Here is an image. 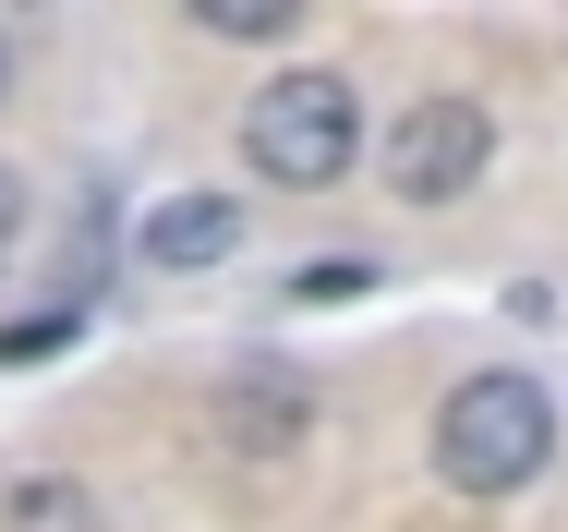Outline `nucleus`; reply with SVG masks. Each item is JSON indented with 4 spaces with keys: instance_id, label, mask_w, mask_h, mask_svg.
I'll return each mask as SVG.
<instances>
[{
    "instance_id": "f257e3e1",
    "label": "nucleus",
    "mask_w": 568,
    "mask_h": 532,
    "mask_svg": "<svg viewBox=\"0 0 568 532\" xmlns=\"http://www.w3.org/2000/svg\"><path fill=\"white\" fill-rule=\"evenodd\" d=\"M545 460H557V400L532 375H459L448 388V412H436L448 496H520Z\"/></svg>"
},
{
    "instance_id": "f03ea898",
    "label": "nucleus",
    "mask_w": 568,
    "mask_h": 532,
    "mask_svg": "<svg viewBox=\"0 0 568 532\" xmlns=\"http://www.w3.org/2000/svg\"><path fill=\"white\" fill-rule=\"evenodd\" d=\"M242 158L278 182V194H327L351 158H363V98H351V73H278V86H254L242 109Z\"/></svg>"
},
{
    "instance_id": "7ed1b4c3",
    "label": "nucleus",
    "mask_w": 568,
    "mask_h": 532,
    "mask_svg": "<svg viewBox=\"0 0 568 532\" xmlns=\"http://www.w3.org/2000/svg\"><path fill=\"white\" fill-rule=\"evenodd\" d=\"M375 158H387V194L399 207H448V194H471L496 170V109L484 98H412Z\"/></svg>"
},
{
    "instance_id": "20e7f679",
    "label": "nucleus",
    "mask_w": 568,
    "mask_h": 532,
    "mask_svg": "<svg viewBox=\"0 0 568 532\" xmlns=\"http://www.w3.org/2000/svg\"><path fill=\"white\" fill-rule=\"evenodd\" d=\"M133 254H145V267H170V279L230 267V254H242V207H230V194H170V207H145Z\"/></svg>"
},
{
    "instance_id": "39448f33",
    "label": "nucleus",
    "mask_w": 568,
    "mask_h": 532,
    "mask_svg": "<svg viewBox=\"0 0 568 532\" xmlns=\"http://www.w3.org/2000/svg\"><path fill=\"white\" fill-rule=\"evenodd\" d=\"M303 412H315V388H303V375H278V363H242V375L219 388V424L242 435V448H291Z\"/></svg>"
},
{
    "instance_id": "423d86ee",
    "label": "nucleus",
    "mask_w": 568,
    "mask_h": 532,
    "mask_svg": "<svg viewBox=\"0 0 568 532\" xmlns=\"http://www.w3.org/2000/svg\"><path fill=\"white\" fill-rule=\"evenodd\" d=\"M0 532H110V521H98V496H85L73 472H24V484H12V521H0Z\"/></svg>"
},
{
    "instance_id": "0eeeda50",
    "label": "nucleus",
    "mask_w": 568,
    "mask_h": 532,
    "mask_svg": "<svg viewBox=\"0 0 568 532\" xmlns=\"http://www.w3.org/2000/svg\"><path fill=\"white\" fill-rule=\"evenodd\" d=\"M206 37H230V49H266V37H291L303 24V0H182Z\"/></svg>"
},
{
    "instance_id": "6e6552de",
    "label": "nucleus",
    "mask_w": 568,
    "mask_h": 532,
    "mask_svg": "<svg viewBox=\"0 0 568 532\" xmlns=\"http://www.w3.org/2000/svg\"><path fill=\"white\" fill-rule=\"evenodd\" d=\"M73 339H85V303H49V315L0 327V363H49V351H73Z\"/></svg>"
},
{
    "instance_id": "1a4fd4ad",
    "label": "nucleus",
    "mask_w": 568,
    "mask_h": 532,
    "mask_svg": "<svg viewBox=\"0 0 568 532\" xmlns=\"http://www.w3.org/2000/svg\"><path fill=\"white\" fill-rule=\"evenodd\" d=\"M351 291H375V267H351V254H327V267L291 279V303H351Z\"/></svg>"
},
{
    "instance_id": "9d476101",
    "label": "nucleus",
    "mask_w": 568,
    "mask_h": 532,
    "mask_svg": "<svg viewBox=\"0 0 568 532\" xmlns=\"http://www.w3.org/2000/svg\"><path fill=\"white\" fill-rule=\"evenodd\" d=\"M12 242H24V182L0 170V254H12Z\"/></svg>"
},
{
    "instance_id": "9b49d317",
    "label": "nucleus",
    "mask_w": 568,
    "mask_h": 532,
    "mask_svg": "<svg viewBox=\"0 0 568 532\" xmlns=\"http://www.w3.org/2000/svg\"><path fill=\"white\" fill-rule=\"evenodd\" d=\"M0 86H12V49H0Z\"/></svg>"
}]
</instances>
